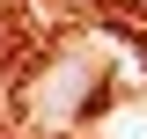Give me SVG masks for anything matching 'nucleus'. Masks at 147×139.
<instances>
[{
  "instance_id": "1",
  "label": "nucleus",
  "mask_w": 147,
  "mask_h": 139,
  "mask_svg": "<svg viewBox=\"0 0 147 139\" xmlns=\"http://www.w3.org/2000/svg\"><path fill=\"white\" fill-rule=\"evenodd\" d=\"M96 88H103V81H96V66H88L81 51H66V59H52V66L30 81V117L44 124V132H66V124L96 103Z\"/></svg>"
}]
</instances>
